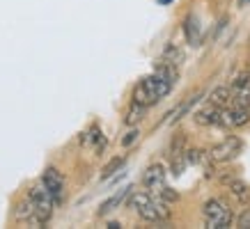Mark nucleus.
Returning <instances> with one entry per match:
<instances>
[{
    "label": "nucleus",
    "mask_w": 250,
    "mask_h": 229,
    "mask_svg": "<svg viewBox=\"0 0 250 229\" xmlns=\"http://www.w3.org/2000/svg\"><path fill=\"white\" fill-rule=\"evenodd\" d=\"M172 87H174V80H170V78L159 74V71H154L152 76L143 78V80L136 85L133 101L149 108V106H154V103H159L161 99H166L167 94L172 92Z\"/></svg>",
    "instance_id": "1"
},
{
    "label": "nucleus",
    "mask_w": 250,
    "mask_h": 229,
    "mask_svg": "<svg viewBox=\"0 0 250 229\" xmlns=\"http://www.w3.org/2000/svg\"><path fill=\"white\" fill-rule=\"evenodd\" d=\"M129 206L136 211L145 222H166L170 218V209H167L166 202L161 199H154L149 192H131Z\"/></svg>",
    "instance_id": "2"
},
{
    "label": "nucleus",
    "mask_w": 250,
    "mask_h": 229,
    "mask_svg": "<svg viewBox=\"0 0 250 229\" xmlns=\"http://www.w3.org/2000/svg\"><path fill=\"white\" fill-rule=\"evenodd\" d=\"M202 218H205V225L209 229H228L234 222V213H232L229 204L220 197L207 199L202 206Z\"/></svg>",
    "instance_id": "3"
},
{
    "label": "nucleus",
    "mask_w": 250,
    "mask_h": 229,
    "mask_svg": "<svg viewBox=\"0 0 250 229\" xmlns=\"http://www.w3.org/2000/svg\"><path fill=\"white\" fill-rule=\"evenodd\" d=\"M28 197L32 199V204H35V225H46V222L51 220V215H53V197H51V192L46 191L44 186L39 183V186H35V188H30V195Z\"/></svg>",
    "instance_id": "4"
},
{
    "label": "nucleus",
    "mask_w": 250,
    "mask_h": 229,
    "mask_svg": "<svg viewBox=\"0 0 250 229\" xmlns=\"http://www.w3.org/2000/svg\"><path fill=\"white\" fill-rule=\"evenodd\" d=\"M241 152H243L241 137L229 135V137H225V140L216 142V145L207 152V156H209L213 163H228V160H234Z\"/></svg>",
    "instance_id": "5"
},
{
    "label": "nucleus",
    "mask_w": 250,
    "mask_h": 229,
    "mask_svg": "<svg viewBox=\"0 0 250 229\" xmlns=\"http://www.w3.org/2000/svg\"><path fill=\"white\" fill-rule=\"evenodd\" d=\"M42 186L51 192V197H53L55 204H62V202H64V176L55 168H46V172L42 174Z\"/></svg>",
    "instance_id": "6"
},
{
    "label": "nucleus",
    "mask_w": 250,
    "mask_h": 229,
    "mask_svg": "<svg viewBox=\"0 0 250 229\" xmlns=\"http://www.w3.org/2000/svg\"><path fill=\"white\" fill-rule=\"evenodd\" d=\"M250 124V110L248 108H239V106H229L223 108V126L229 129H241Z\"/></svg>",
    "instance_id": "7"
},
{
    "label": "nucleus",
    "mask_w": 250,
    "mask_h": 229,
    "mask_svg": "<svg viewBox=\"0 0 250 229\" xmlns=\"http://www.w3.org/2000/svg\"><path fill=\"white\" fill-rule=\"evenodd\" d=\"M143 183L147 191L152 192H159L163 186H166V168L161 165V163H154V165H149V168L145 170L143 174Z\"/></svg>",
    "instance_id": "8"
},
{
    "label": "nucleus",
    "mask_w": 250,
    "mask_h": 229,
    "mask_svg": "<svg viewBox=\"0 0 250 229\" xmlns=\"http://www.w3.org/2000/svg\"><path fill=\"white\" fill-rule=\"evenodd\" d=\"M193 117H195V122L202 124V126H213V129H220V126H223V108L209 106V108H205V110L195 113Z\"/></svg>",
    "instance_id": "9"
},
{
    "label": "nucleus",
    "mask_w": 250,
    "mask_h": 229,
    "mask_svg": "<svg viewBox=\"0 0 250 229\" xmlns=\"http://www.w3.org/2000/svg\"><path fill=\"white\" fill-rule=\"evenodd\" d=\"M131 191H133V188H131V186H126V188H122L120 192H115L113 197H108L104 204L99 206L97 213H99V215H108L110 211H115V209H117V206L124 202V197H129V195H131Z\"/></svg>",
    "instance_id": "10"
},
{
    "label": "nucleus",
    "mask_w": 250,
    "mask_h": 229,
    "mask_svg": "<svg viewBox=\"0 0 250 229\" xmlns=\"http://www.w3.org/2000/svg\"><path fill=\"white\" fill-rule=\"evenodd\" d=\"M232 94H234V92L229 90L228 85H220V87H216V90L209 94V101H211V106H216V108H229L232 106Z\"/></svg>",
    "instance_id": "11"
},
{
    "label": "nucleus",
    "mask_w": 250,
    "mask_h": 229,
    "mask_svg": "<svg viewBox=\"0 0 250 229\" xmlns=\"http://www.w3.org/2000/svg\"><path fill=\"white\" fill-rule=\"evenodd\" d=\"M16 220H21V222H32L35 220V204H32V199L30 197H25L21 199L19 204H16Z\"/></svg>",
    "instance_id": "12"
},
{
    "label": "nucleus",
    "mask_w": 250,
    "mask_h": 229,
    "mask_svg": "<svg viewBox=\"0 0 250 229\" xmlns=\"http://www.w3.org/2000/svg\"><path fill=\"white\" fill-rule=\"evenodd\" d=\"M184 32H186V39H188L190 46H200V25H197V19L193 14L186 16V21H184Z\"/></svg>",
    "instance_id": "13"
},
{
    "label": "nucleus",
    "mask_w": 250,
    "mask_h": 229,
    "mask_svg": "<svg viewBox=\"0 0 250 229\" xmlns=\"http://www.w3.org/2000/svg\"><path fill=\"white\" fill-rule=\"evenodd\" d=\"M145 114H147V106H143V103H131V108L126 110V117H124V124L126 126H136L138 122H143Z\"/></svg>",
    "instance_id": "14"
},
{
    "label": "nucleus",
    "mask_w": 250,
    "mask_h": 229,
    "mask_svg": "<svg viewBox=\"0 0 250 229\" xmlns=\"http://www.w3.org/2000/svg\"><path fill=\"white\" fill-rule=\"evenodd\" d=\"M228 186H229V192L234 195L241 204H246L248 202V197H250V188L246 186L243 181H239V179H232V181H228Z\"/></svg>",
    "instance_id": "15"
},
{
    "label": "nucleus",
    "mask_w": 250,
    "mask_h": 229,
    "mask_svg": "<svg viewBox=\"0 0 250 229\" xmlns=\"http://www.w3.org/2000/svg\"><path fill=\"white\" fill-rule=\"evenodd\" d=\"M184 152H186V135L184 133H177L170 142V160L184 158Z\"/></svg>",
    "instance_id": "16"
},
{
    "label": "nucleus",
    "mask_w": 250,
    "mask_h": 229,
    "mask_svg": "<svg viewBox=\"0 0 250 229\" xmlns=\"http://www.w3.org/2000/svg\"><path fill=\"white\" fill-rule=\"evenodd\" d=\"M200 99H202V94H195V96H190L188 101H184L182 106H179V108H177V110H174L172 114H170V119H167V122H172V124H174V122H179V119H182L184 114L188 113L190 108L195 106V103H197V101H200Z\"/></svg>",
    "instance_id": "17"
},
{
    "label": "nucleus",
    "mask_w": 250,
    "mask_h": 229,
    "mask_svg": "<svg viewBox=\"0 0 250 229\" xmlns=\"http://www.w3.org/2000/svg\"><path fill=\"white\" fill-rule=\"evenodd\" d=\"M163 60H167L170 64H182V60H184V53H182V48L179 46H174V44H167L166 46V51H163Z\"/></svg>",
    "instance_id": "18"
},
{
    "label": "nucleus",
    "mask_w": 250,
    "mask_h": 229,
    "mask_svg": "<svg viewBox=\"0 0 250 229\" xmlns=\"http://www.w3.org/2000/svg\"><path fill=\"white\" fill-rule=\"evenodd\" d=\"M232 106H239V108H248L250 110V85L248 87H241L232 94Z\"/></svg>",
    "instance_id": "19"
},
{
    "label": "nucleus",
    "mask_w": 250,
    "mask_h": 229,
    "mask_svg": "<svg viewBox=\"0 0 250 229\" xmlns=\"http://www.w3.org/2000/svg\"><path fill=\"white\" fill-rule=\"evenodd\" d=\"M124 160H126V158H113V160H110L106 168H104V172H101V179H110V176H113L115 172L124 165Z\"/></svg>",
    "instance_id": "20"
},
{
    "label": "nucleus",
    "mask_w": 250,
    "mask_h": 229,
    "mask_svg": "<svg viewBox=\"0 0 250 229\" xmlns=\"http://www.w3.org/2000/svg\"><path fill=\"white\" fill-rule=\"evenodd\" d=\"M159 199L161 202H166V204H172V202L179 199V192L172 191V188H167V186H163V188L159 191Z\"/></svg>",
    "instance_id": "21"
},
{
    "label": "nucleus",
    "mask_w": 250,
    "mask_h": 229,
    "mask_svg": "<svg viewBox=\"0 0 250 229\" xmlns=\"http://www.w3.org/2000/svg\"><path fill=\"white\" fill-rule=\"evenodd\" d=\"M138 137H140V131H138V129H131L126 135L122 137V147H131L133 142H138Z\"/></svg>",
    "instance_id": "22"
},
{
    "label": "nucleus",
    "mask_w": 250,
    "mask_h": 229,
    "mask_svg": "<svg viewBox=\"0 0 250 229\" xmlns=\"http://www.w3.org/2000/svg\"><path fill=\"white\" fill-rule=\"evenodd\" d=\"M248 85H250V71H248V74L236 76V80L232 83V87H234V90H241V87H248Z\"/></svg>",
    "instance_id": "23"
},
{
    "label": "nucleus",
    "mask_w": 250,
    "mask_h": 229,
    "mask_svg": "<svg viewBox=\"0 0 250 229\" xmlns=\"http://www.w3.org/2000/svg\"><path fill=\"white\" fill-rule=\"evenodd\" d=\"M236 225H239L241 229H250V209H246V211L236 218Z\"/></svg>",
    "instance_id": "24"
},
{
    "label": "nucleus",
    "mask_w": 250,
    "mask_h": 229,
    "mask_svg": "<svg viewBox=\"0 0 250 229\" xmlns=\"http://www.w3.org/2000/svg\"><path fill=\"white\" fill-rule=\"evenodd\" d=\"M161 5H167V2H172V0H159Z\"/></svg>",
    "instance_id": "25"
},
{
    "label": "nucleus",
    "mask_w": 250,
    "mask_h": 229,
    "mask_svg": "<svg viewBox=\"0 0 250 229\" xmlns=\"http://www.w3.org/2000/svg\"><path fill=\"white\" fill-rule=\"evenodd\" d=\"M246 2H250V0H239V5H241V7L246 5Z\"/></svg>",
    "instance_id": "26"
}]
</instances>
